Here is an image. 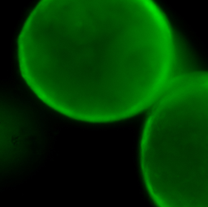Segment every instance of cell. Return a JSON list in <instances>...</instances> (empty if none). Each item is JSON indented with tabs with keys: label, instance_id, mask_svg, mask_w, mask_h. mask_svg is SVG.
<instances>
[{
	"label": "cell",
	"instance_id": "obj_1",
	"mask_svg": "<svg viewBox=\"0 0 208 207\" xmlns=\"http://www.w3.org/2000/svg\"><path fill=\"white\" fill-rule=\"evenodd\" d=\"M138 164L155 207H208V71L173 80L148 110Z\"/></svg>",
	"mask_w": 208,
	"mask_h": 207
}]
</instances>
